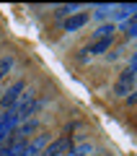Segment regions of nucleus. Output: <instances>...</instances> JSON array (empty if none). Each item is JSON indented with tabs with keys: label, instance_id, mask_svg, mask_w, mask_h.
<instances>
[{
	"label": "nucleus",
	"instance_id": "obj_5",
	"mask_svg": "<svg viewBox=\"0 0 137 156\" xmlns=\"http://www.w3.org/2000/svg\"><path fill=\"white\" fill-rule=\"evenodd\" d=\"M67 148H70V138H57V140H52L49 146H44L42 156H62Z\"/></svg>",
	"mask_w": 137,
	"mask_h": 156
},
{
	"label": "nucleus",
	"instance_id": "obj_10",
	"mask_svg": "<svg viewBox=\"0 0 137 156\" xmlns=\"http://www.w3.org/2000/svg\"><path fill=\"white\" fill-rule=\"evenodd\" d=\"M78 8H80V5H62L60 11H57V16H60V18H70L72 13L78 11Z\"/></svg>",
	"mask_w": 137,
	"mask_h": 156
},
{
	"label": "nucleus",
	"instance_id": "obj_11",
	"mask_svg": "<svg viewBox=\"0 0 137 156\" xmlns=\"http://www.w3.org/2000/svg\"><path fill=\"white\" fill-rule=\"evenodd\" d=\"M127 37H135L137 39V13L129 18V23H127Z\"/></svg>",
	"mask_w": 137,
	"mask_h": 156
},
{
	"label": "nucleus",
	"instance_id": "obj_2",
	"mask_svg": "<svg viewBox=\"0 0 137 156\" xmlns=\"http://www.w3.org/2000/svg\"><path fill=\"white\" fill-rule=\"evenodd\" d=\"M13 112H16L18 122L28 120V115H34V112H36V101H34V91H23V94H21V99H18V104L13 107Z\"/></svg>",
	"mask_w": 137,
	"mask_h": 156
},
{
	"label": "nucleus",
	"instance_id": "obj_7",
	"mask_svg": "<svg viewBox=\"0 0 137 156\" xmlns=\"http://www.w3.org/2000/svg\"><path fill=\"white\" fill-rule=\"evenodd\" d=\"M111 42H114V39H99V42H93L85 52H91V55H104L106 50H111Z\"/></svg>",
	"mask_w": 137,
	"mask_h": 156
},
{
	"label": "nucleus",
	"instance_id": "obj_13",
	"mask_svg": "<svg viewBox=\"0 0 137 156\" xmlns=\"http://www.w3.org/2000/svg\"><path fill=\"white\" fill-rule=\"evenodd\" d=\"M127 99H129V101H137V91H132V94L127 96Z\"/></svg>",
	"mask_w": 137,
	"mask_h": 156
},
{
	"label": "nucleus",
	"instance_id": "obj_12",
	"mask_svg": "<svg viewBox=\"0 0 137 156\" xmlns=\"http://www.w3.org/2000/svg\"><path fill=\"white\" fill-rule=\"evenodd\" d=\"M137 13V5H122L119 8V16H135Z\"/></svg>",
	"mask_w": 137,
	"mask_h": 156
},
{
	"label": "nucleus",
	"instance_id": "obj_9",
	"mask_svg": "<svg viewBox=\"0 0 137 156\" xmlns=\"http://www.w3.org/2000/svg\"><path fill=\"white\" fill-rule=\"evenodd\" d=\"M13 68V57L5 55V57H0V78H5V73Z\"/></svg>",
	"mask_w": 137,
	"mask_h": 156
},
{
	"label": "nucleus",
	"instance_id": "obj_3",
	"mask_svg": "<svg viewBox=\"0 0 137 156\" xmlns=\"http://www.w3.org/2000/svg\"><path fill=\"white\" fill-rule=\"evenodd\" d=\"M16 128H18V117H16L13 109L5 112V115H0V148L8 143V138L16 133Z\"/></svg>",
	"mask_w": 137,
	"mask_h": 156
},
{
	"label": "nucleus",
	"instance_id": "obj_4",
	"mask_svg": "<svg viewBox=\"0 0 137 156\" xmlns=\"http://www.w3.org/2000/svg\"><path fill=\"white\" fill-rule=\"evenodd\" d=\"M23 91H26V83H23V81H16V83H13L11 89L5 91V94L0 96V107H3L5 112H11L13 107L18 104V99H21V94H23Z\"/></svg>",
	"mask_w": 137,
	"mask_h": 156
},
{
	"label": "nucleus",
	"instance_id": "obj_14",
	"mask_svg": "<svg viewBox=\"0 0 137 156\" xmlns=\"http://www.w3.org/2000/svg\"><path fill=\"white\" fill-rule=\"evenodd\" d=\"M132 62H137V55H135V60H132Z\"/></svg>",
	"mask_w": 137,
	"mask_h": 156
},
{
	"label": "nucleus",
	"instance_id": "obj_8",
	"mask_svg": "<svg viewBox=\"0 0 137 156\" xmlns=\"http://www.w3.org/2000/svg\"><path fill=\"white\" fill-rule=\"evenodd\" d=\"M99 39H114V26H111V23L99 26V29L93 31V42H99Z\"/></svg>",
	"mask_w": 137,
	"mask_h": 156
},
{
	"label": "nucleus",
	"instance_id": "obj_1",
	"mask_svg": "<svg viewBox=\"0 0 137 156\" xmlns=\"http://www.w3.org/2000/svg\"><path fill=\"white\" fill-rule=\"evenodd\" d=\"M135 76H137V62H132V65L127 68L119 78H116L114 91H116L119 96H129V94H132V83H135Z\"/></svg>",
	"mask_w": 137,
	"mask_h": 156
},
{
	"label": "nucleus",
	"instance_id": "obj_6",
	"mask_svg": "<svg viewBox=\"0 0 137 156\" xmlns=\"http://www.w3.org/2000/svg\"><path fill=\"white\" fill-rule=\"evenodd\" d=\"M88 13H72L70 18H65V31H78V29H83L88 23Z\"/></svg>",
	"mask_w": 137,
	"mask_h": 156
}]
</instances>
